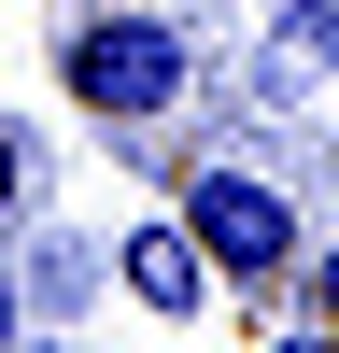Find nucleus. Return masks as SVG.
Returning a JSON list of instances; mask_svg holds the SVG:
<instances>
[{
	"instance_id": "obj_4",
	"label": "nucleus",
	"mask_w": 339,
	"mask_h": 353,
	"mask_svg": "<svg viewBox=\"0 0 339 353\" xmlns=\"http://www.w3.org/2000/svg\"><path fill=\"white\" fill-rule=\"evenodd\" d=\"M99 283H113V254H99V241H71V226H43V241H28V269H14V311H56V325H71Z\"/></svg>"
},
{
	"instance_id": "obj_7",
	"label": "nucleus",
	"mask_w": 339,
	"mask_h": 353,
	"mask_svg": "<svg viewBox=\"0 0 339 353\" xmlns=\"http://www.w3.org/2000/svg\"><path fill=\"white\" fill-rule=\"evenodd\" d=\"M0 212H28V141L0 128Z\"/></svg>"
},
{
	"instance_id": "obj_3",
	"label": "nucleus",
	"mask_w": 339,
	"mask_h": 353,
	"mask_svg": "<svg viewBox=\"0 0 339 353\" xmlns=\"http://www.w3.org/2000/svg\"><path fill=\"white\" fill-rule=\"evenodd\" d=\"M113 283H127L141 311H170V325H198V311H212V254L184 241V212L127 226V241H113Z\"/></svg>"
},
{
	"instance_id": "obj_9",
	"label": "nucleus",
	"mask_w": 339,
	"mask_h": 353,
	"mask_svg": "<svg viewBox=\"0 0 339 353\" xmlns=\"http://www.w3.org/2000/svg\"><path fill=\"white\" fill-rule=\"evenodd\" d=\"M14 339H28V311H14V269H0V353H14Z\"/></svg>"
},
{
	"instance_id": "obj_6",
	"label": "nucleus",
	"mask_w": 339,
	"mask_h": 353,
	"mask_svg": "<svg viewBox=\"0 0 339 353\" xmlns=\"http://www.w3.org/2000/svg\"><path fill=\"white\" fill-rule=\"evenodd\" d=\"M297 311H311V325H339V226L297 254Z\"/></svg>"
},
{
	"instance_id": "obj_1",
	"label": "nucleus",
	"mask_w": 339,
	"mask_h": 353,
	"mask_svg": "<svg viewBox=\"0 0 339 353\" xmlns=\"http://www.w3.org/2000/svg\"><path fill=\"white\" fill-rule=\"evenodd\" d=\"M56 85H71L99 128H156V113L198 99V43L170 14H141V0H99V14L56 28Z\"/></svg>"
},
{
	"instance_id": "obj_8",
	"label": "nucleus",
	"mask_w": 339,
	"mask_h": 353,
	"mask_svg": "<svg viewBox=\"0 0 339 353\" xmlns=\"http://www.w3.org/2000/svg\"><path fill=\"white\" fill-rule=\"evenodd\" d=\"M269 353H339V325H282V339H269Z\"/></svg>"
},
{
	"instance_id": "obj_5",
	"label": "nucleus",
	"mask_w": 339,
	"mask_h": 353,
	"mask_svg": "<svg viewBox=\"0 0 339 353\" xmlns=\"http://www.w3.org/2000/svg\"><path fill=\"white\" fill-rule=\"evenodd\" d=\"M311 71H339V0H282V28H269V99H297Z\"/></svg>"
},
{
	"instance_id": "obj_2",
	"label": "nucleus",
	"mask_w": 339,
	"mask_h": 353,
	"mask_svg": "<svg viewBox=\"0 0 339 353\" xmlns=\"http://www.w3.org/2000/svg\"><path fill=\"white\" fill-rule=\"evenodd\" d=\"M184 241L212 254V283H297L311 226H297V184H269V170L212 156V170H184Z\"/></svg>"
}]
</instances>
